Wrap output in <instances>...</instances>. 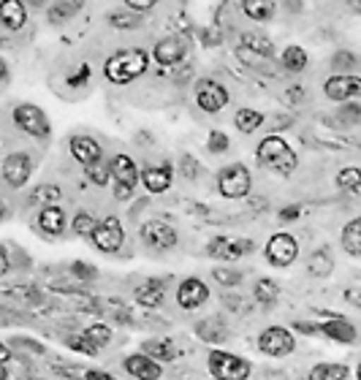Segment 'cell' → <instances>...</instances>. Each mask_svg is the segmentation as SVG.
I'll use <instances>...</instances> for the list:
<instances>
[{
    "mask_svg": "<svg viewBox=\"0 0 361 380\" xmlns=\"http://www.w3.org/2000/svg\"><path fill=\"white\" fill-rule=\"evenodd\" d=\"M95 223H98V220H95L90 212H79V215L73 218V231H76L79 237H90L93 228H95Z\"/></svg>",
    "mask_w": 361,
    "mask_h": 380,
    "instance_id": "obj_37",
    "label": "cell"
},
{
    "mask_svg": "<svg viewBox=\"0 0 361 380\" xmlns=\"http://www.w3.org/2000/svg\"><path fill=\"white\" fill-rule=\"evenodd\" d=\"M82 337H85V340L93 348H103L106 343H109V340H112V328L101 326V323H98V326H87Z\"/></svg>",
    "mask_w": 361,
    "mask_h": 380,
    "instance_id": "obj_33",
    "label": "cell"
},
{
    "mask_svg": "<svg viewBox=\"0 0 361 380\" xmlns=\"http://www.w3.org/2000/svg\"><path fill=\"white\" fill-rule=\"evenodd\" d=\"M296 218H299V207L280 209V220H296Z\"/></svg>",
    "mask_w": 361,
    "mask_h": 380,
    "instance_id": "obj_48",
    "label": "cell"
},
{
    "mask_svg": "<svg viewBox=\"0 0 361 380\" xmlns=\"http://www.w3.org/2000/svg\"><path fill=\"white\" fill-rule=\"evenodd\" d=\"M69 345H71V348H76V350H82V353H90V356H93V353L98 350V348L90 345L85 337H79V340H69Z\"/></svg>",
    "mask_w": 361,
    "mask_h": 380,
    "instance_id": "obj_43",
    "label": "cell"
},
{
    "mask_svg": "<svg viewBox=\"0 0 361 380\" xmlns=\"http://www.w3.org/2000/svg\"><path fill=\"white\" fill-rule=\"evenodd\" d=\"M71 155L76 158L82 166H87V163H93V160H98V158L103 155L101 144L95 141V138L90 136H73L71 138Z\"/></svg>",
    "mask_w": 361,
    "mask_h": 380,
    "instance_id": "obj_16",
    "label": "cell"
},
{
    "mask_svg": "<svg viewBox=\"0 0 361 380\" xmlns=\"http://www.w3.org/2000/svg\"><path fill=\"white\" fill-rule=\"evenodd\" d=\"M87 380H112V375L109 372H85Z\"/></svg>",
    "mask_w": 361,
    "mask_h": 380,
    "instance_id": "obj_50",
    "label": "cell"
},
{
    "mask_svg": "<svg viewBox=\"0 0 361 380\" xmlns=\"http://www.w3.org/2000/svg\"><path fill=\"white\" fill-rule=\"evenodd\" d=\"M182 54H185V47H182L177 38H163V41L155 47V60H158L160 66H174V63H179Z\"/></svg>",
    "mask_w": 361,
    "mask_h": 380,
    "instance_id": "obj_19",
    "label": "cell"
},
{
    "mask_svg": "<svg viewBox=\"0 0 361 380\" xmlns=\"http://www.w3.org/2000/svg\"><path fill=\"white\" fill-rule=\"evenodd\" d=\"M228 136H225L223 131H212L209 133V141H206V147H209V153H215V155H220V153H225L228 150Z\"/></svg>",
    "mask_w": 361,
    "mask_h": 380,
    "instance_id": "obj_39",
    "label": "cell"
},
{
    "mask_svg": "<svg viewBox=\"0 0 361 380\" xmlns=\"http://www.w3.org/2000/svg\"><path fill=\"white\" fill-rule=\"evenodd\" d=\"M87 76H90V66H82V73H76V76H71L69 82H71V85H73V87H76V85H85V82H87Z\"/></svg>",
    "mask_w": 361,
    "mask_h": 380,
    "instance_id": "obj_47",
    "label": "cell"
},
{
    "mask_svg": "<svg viewBox=\"0 0 361 380\" xmlns=\"http://www.w3.org/2000/svg\"><path fill=\"white\" fill-rule=\"evenodd\" d=\"M3 215H6V207H3V204H0V220H3Z\"/></svg>",
    "mask_w": 361,
    "mask_h": 380,
    "instance_id": "obj_54",
    "label": "cell"
},
{
    "mask_svg": "<svg viewBox=\"0 0 361 380\" xmlns=\"http://www.w3.org/2000/svg\"><path fill=\"white\" fill-rule=\"evenodd\" d=\"M30 172H33V163H30V155H25V153H14L3 163V179L11 188H22L30 179Z\"/></svg>",
    "mask_w": 361,
    "mask_h": 380,
    "instance_id": "obj_11",
    "label": "cell"
},
{
    "mask_svg": "<svg viewBox=\"0 0 361 380\" xmlns=\"http://www.w3.org/2000/svg\"><path fill=\"white\" fill-rule=\"evenodd\" d=\"M3 76H6V63L0 60V79H3Z\"/></svg>",
    "mask_w": 361,
    "mask_h": 380,
    "instance_id": "obj_52",
    "label": "cell"
},
{
    "mask_svg": "<svg viewBox=\"0 0 361 380\" xmlns=\"http://www.w3.org/2000/svg\"><path fill=\"white\" fill-rule=\"evenodd\" d=\"M258 348L266 353V356H288L293 350V337L291 331L285 328H266L261 337H258Z\"/></svg>",
    "mask_w": 361,
    "mask_h": 380,
    "instance_id": "obj_10",
    "label": "cell"
},
{
    "mask_svg": "<svg viewBox=\"0 0 361 380\" xmlns=\"http://www.w3.org/2000/svg\"><path fill=\"white\" fill-rule=\"evenodd\" d=\"M125 369H128V375L131 378H138V380H155L160 378V364L150 359L147 353H134V356H128L125 359Z\"/></svg>",
    "mask_w": 361,
    "mask_h": 380,
    "instance_id": "obj_14",
    "label": "cell"
},
{
    "mask_svg": "<svg viewBox=\"0 0 361 380\" xmlns=\"http://www.w3.org/2000/svg\"><path fill=\"white\" fill-rule=\"evenodd\" d=\"M125 3H128L134 11H150L158 0H125Z\"/></svg>",
    "mask_w": 361,
    "mask_h": 380,
    "instance_id": "obj_44",
    "label": "cell"
},
{
    "mask_svg": "<svg viewBox=\"0 0 361 380\" xmlns=\"http://www.w3.org/2000/svg\"><path fill=\"white\" fill-rule=\"evenodd\" d=\"M256 299L261 304H275L277 299V285L272 280H258L256 285Z\"/></svg>",
    "mask_w": 361,
    "mask_h": 380,
    "instance_id": "obj_36",
    "label": "cell"
},
{
    "mask_svg": "<svg viewBox=\"0 0 361 380\" xmlns=\"http://www.w3.org/2000/svg\"><path fill=\"white\" fill-rule=\"evenodd\" d=\"M14 120H17L19 128H22L25 133H30V136L44 138L49 133V120H47V114H44L38 106L22 104L17 112H14Z\"/></svg>",
    "mask_w": 361,
    "mask_h": 380,
    "instance_id": "obj_7",
    "label": "cell"
},
{
    "mask_svg": "<svg viewBox=\"0 0 361 380\" xmlns=\"http://www.w3.org/2000/svg\"><path fill=\"white\" fill-rule=\"evenodd\" d=\"M209 372L220 380H242L250 375V364L239 356H234V353L212 350L209 353Z\"/></svg>",
    "mask_w": 361,
    "mask_h": 380,
    "instance_id": "obj_3",
    "label": "cell"
},
{
    "mask_svg": "<svg viewBox=\"0 0 361 380\" xmlns=\"http://www.w3.org/2000/svg\"><path fill=\"white\" fill-rule=\"evenodd\" d=\"M242 41H244V47H247V49L258 52L261 57H272V52H275L272 41H269L266 35H261V33H244V35H242Z\"/></svg>",
    "mask_w": 361,
    "mask_h": 380,
    "instance_id": "obj_30",
    "label": "cell"
},
{
    "mask_svg": "<svg viewBox=\"0 0 361 380\" xmlns=\"http://www.w3.org/2000/svg\"><path fill=\"white\" fill-rule=\"evenodd\" d=\"M343 247H345V253H348V256H353V259H359L361 256V220L359 218L345 225Z\"/></svg>",
    "mask_w": 361,
    "mask_h": 380,
    "instance_id": "obj_23",
    "label": "cell"
},
{
    "mask_svg": "<svg viewBox=\"0 0 361 380\" xmlns=\"http://www.w3.org/2000/svg\"><path fill=\"white\" fill-rule=\"evenodd\" d=\"M337 185L343 190H350V193H359L361 190V172L356 166H350V169H343L340 177H337Z\"/></svg>",
    "mask_w": 361,
    "mask_h": 380,
    "instance_id": "obj_34",
    "label": "cell"
},
{
    "mask_svg": "<svg viewBox=\"0 0 361 380\" xmlns=\"http://www.w3.org/2000/svg\"><path fill=\"white\" fill-rule=\"evenodd\" d=\"M73 275L79 277V280H95V277H98V272H95L93 266H87V263H82V261H79V263H73Z\"/></svg>",
    "mask_w": 361,
    "mask_h": 380,
    "instance_id": "obj_42",
    "label": "cell"
},
{
    "mask_svg": "<svg viewBox=\"0 0 361 380\" xmlns=\"http://www.w3.org/2000/svg\"><path fill=\"white\" fill-rule=\"evenodd\" d=\"M283 66L288 71H304L307 69V52L302 47H288L283 52Z\"/></svg>",
    "mask_w": 361,
    "mask_h": 380,
    "instance_id": "obj_31",
    "label": "cell"
},
{
    "mask_svg": "<svg viewBox=\"0 0 361 380\" xmlns=\"http://www.w3.org/2000/svg\"><path fill=\"white\" fill-rule=\"evenodd\" d=\"M8 359H11V350H8L6 345H0V364H6Z\"/></svg>",
    "mask_w": 361,
    "mask_h": 380,
    "instance_id": "obj_51",
    "label": "cell"
},
{
    "mask_svg": "<svg viewBox=\"0 0 361 380\" xmlns=\"http://www.w3.org/2000/svg\"><path fill=\"white\" fill-rule=\"evenodd\" d=\"M258 160L280 174H291L296 169V153L288 147V141L280 136H266L258 144Z\"/></svg>",
    "mask_w": 361,
    "mask_h": 380,
    "instance_id": "obj_2",
    "label": "cell"
},
{
    "mask_svg": "<svg viewBox=\"0 0 361 380\" xmlns=\"http://www.w3.org/2000/svg\"><path fill=\"white\" fill-rule=\"evenodd\" d=\"M163 294H166L163 283L150 280V283H144V285L136 291V302L138 304H144V307H158V304L163 302Z\"/></svg>",
    "mask_w": 361,
    "mask_h": 380,
    "instance_id": "obj_22",
    "label": "cell"
},
{
    "mask_svg": "<svg viewBox=\"0 0 361 380\" xmlns=\"http://www.w3.org/2000/svg\"><path fill=\"white\" fill-rule=\"evenodd\" d=\"M82 3L85 0H57V6H52L49 8V22H66L69 17H73L79 8H82Z\"/></svg>",
    "mask_w": 361,
    "mask_h": 380,
    "instance_id": "obj_27",
    "label": "cell"
},
{
    "mask_svg": "<svg viewBox=\"0 0 361 380\" xmlns=\"http://www.w3.org/2000/svg\"><path fill=\"white\" fill-rule=\"evenodd\" d=\"M141 239L155 250H172L177 244V231L163 220H150L141 225Z\"/></svg>",
    "mask_w": 361,
    "mask_h": 380,
    "instance_id": "obj_9",
    "label": "cell"
},
{
    "mask_svg": "<svg viewBox=\"0 0 361 380\" xmlns=\"http://www.w3.org/2000/svg\"><path fill=\"white\" fill-rule=\"evenodd\" d=\"M312 380H345L348 378V367L345 364H318L312 372Z\"/></svg>",
    "mask_w": 361,
    "mask_h": 380,
    "instance_id": "obj_29",
    "label": "cell"
},
{
    "mask_svg": "<svg viewBox=\"0 0 361 380\" xmlns=\"http://www.w3.org/2000/svg\"><path fill=\"white\" fill-rule=\"evenodd\" d=\"M109 19H112L114 28H136L138 22H141L138 17H131V14H112Z\"/></svg>",
    "mask_w": 361,
    "mask_h": 380,
    "instance_id": "obj_41",
    "label": "cell"
},
{
    "mask_svg": "<svg viewBox=\"0 0 361 380\" xmlns=\"http://www.w3.org/2000/svg\"><path fill=\"white\" fill-rule=\"evenodd\" d=\"M250 250H253V242H247V239H228V237H218L209 244V256L218 261H237L244 253H250Z\"/></svg>",
    "mask_w": 361,
    "mask_h": 380,
    "instance_id": "obj_13",
    "label": "cell"
},
{
    "mask_svg": "<svg viewBox=\"0 0 361 380\" xmlns=\"http://www.w3.org/2000/svg\"><path fill=\"white\" fill-rule=\"evenodd\" d=\"M218 321H220V318H212V321H201V323H199V334H201L204 340H209V343H220V340L225 337L223 323H220V328H215L218 326Z\"/></svg>",
    "mask_w": 361,
    "mask_h": 380,
    "instance_id": "obj_35",
    "label": "cell"
},
{
    "mask_svg": "<svg viewBox=\"0 0 361 380\" xmlns=\"http://www.w3.org/2000/svg\"><path fill=\"white\" fill-rule=\"evenodd\" d=\"M141 348H144L141 353H147L155 362H158V359H166V362H169V359H174V353H177L169 340H147Z\"/></svg>",
    "mask_w": 361,
    "mask_h": 380,
    "instance_id": "obj_28",
    "label": "cell"
},
{
    "mask_svg": "<svg viewBox=\"0 0 361 380\" xmlns=\"http://www.w3.org/2000/svg\"><path fill=\"white\" fill-rule=\"evenodd\" d=\"M8 272V256H6V250L0 247V277Z\"/></svg>",
    "mask_w": 361,
    "mask_h": 380,
    "instance_id": "obj_49",
    "label": "cell"
},
{
    "mask_svg": "<svg viewBox=\"0 0 361 380\" xmlns=\"http://www.w3.org/2000/svg\"><path fill=\"white\" fill-rule=\"evenodd\" d=\"M0 22L11 30H19L25 25V6L19 0H0Z\"/></svg>",
    "mask_w": 361,
    "mask_h": 380,
    "instance_id": "obj_20",
    "label": "cell"
},
{
    "mask_svg": "<svg viewBox=\"0 0 361 380\" xmlns=\"http://www.w3.org/2000/svg\"><path fill=\"white\" fill-rule=\"evenodd\" d=\"M218 188H220L225 198H242V196L250 193V172L242 163L225 166L220 177H218Z\"/></svg>",
    "mask_w": 361,
    "mask_h": 380,
    "instance_id": "obj_4",
    "label": "cell"
},
{
    "mask_svg": "<svg viewBox=\"0 0 361 380\" xmlns=\"http://www.w3.org/2000/svg\"><path fill=\"white\" fill-rule=\"evenodd\" d=\"M324 90H326L331 101H348V98L361 93V79L359 76H345V73L343 76H331Z\"/></svg>",
    "mask_w": 361,
    "mask_h": 380,
    "instance_id": "obj_15",
    "label": "cell"
},
{
    "mask_svg": "<svg viewBox=\"0 0 361 380\" xmlns=\"http://www.w3.org/2000/svg\"><path fill=\"white\" fill-rule=\"evenodd\" d=\"M35 196V201H41V204H57V201H60V196H63V193H60V188H54V185H44V188H38L33 193Z\"/></svg>",
    "mask_w": 361,
    "mask_h": 380,
    "instance_id": "obj_38",
    "label": "cell"
},
{
    "mask_svg": "<svg viewBox=\"0 0 361 380\" xmlns=\"http://www.w3.org/2000/svg\"><path fill=\"white\" fill-rule=\"evenodd\" d=\"M90 237H93V244L101 253H114V250H120L122 239H125V231H122V223L117 218H106L101 223H95Z\"/></svg>",
    "mask_w": 361,
    "mask_h": 380,
    "instance_id": "obj_5",
    "label": "cell"
},
{
    "mask_svg": "<svg viewBox=\"0 0 361 380\" xmlns=\"http://www.w3.org/2000/svg\"><path fill=\"white\" fill-rule=\"evenodd\" d=\"M6 378H8V372H6L3 367H0V380H6Z\"/></svg>",
    "mask_w": 361,
    "mask_h": 380,
    "instance_id": "obj_53",
    "label": "cell"
},
{
    "mask_svg": "<svg viewBox=\"0 0 361 380\" xmlns=\"http://www.w3.org/2000/svg\"><path fill=\"white\" fill-rule=\"evenodd\" d=\"M299 256V244L291 234H275L266 244V259L272 266H291Z\"/></svg>",
    "mask_w": 361,
    "mask_h": 380,
    "instance_id": "obj_6",
    "label": "cell"
},
{
    "mask_svg": "<svg viewBox=\"0 0 361 380\" xmlns=\"http://www.w3.org/2000/svg\"><path fill=\"white\" fill-rule=\"evenodd\" d=\"M196 101L204 112H220L228 104V90L220 82H212V79H201L196 85Z\"/></svg>",
    "mask_w": 361,
    "mask_h": 380,
    "instance_id": "obj_8",
    "label": "cell"
},
{
    "mask_svg": "<svg viewBox=\"0 0 361 380\" xmlns=\"http://www.w3.org/2000/svg\"><path fill=\"white\" fill-rule=\"evenodd\" d=\"M206 299H209V288H206L199 277L185 280V283L179 285V291H177V302H179L182 310H199Z\"/></svg>",
    "mask_w": 361,
    "mask_h": 380,
    "instance_id": "obj_12",
    "label": "cell"
},
{
    "mask_svg": "<svg viewBox=\"0 0 361 380\" xmlns=\"http://www.w3.org/2000/svg\"><path fill=\"white\" fill-rule=\"evenodd\" d=\"M131 193H134V188H128V185H114V198L117 201H128Z\"/></svg>",
    "mask_w": 361,
    "mask_h": 380,
    "instance_id": "obj_46",
    "label": "cell"
},
{
    "mask_svg": "<svg viewBox=\"0 0 361 380\" xmlns=\"http://www.w3.org/2000/svg\"><path fill=\"white\" fill-rule=\"evenodd\" d=\"M321 331L331 340H337V343H353L356 340V328L350 326L348 321H329V323L321 326Z\"/></svg>",
    "mask_w": 361,
    "mask_h": 380,
    "instance_id": "obj_24",
    "label": "cell"
},
{
    "mask_svg": "<svg viewBox=\"0 0 361 380\" xmlns=\"http://www.w3.org/2000/svg\"><path fill=\"white\" fill-rule=\"evenodd\" d=\"M244 14L256 22H266L275 14V3L272 0H244Z\"/></svg>",
    "mask_w": 361,
    "mask_h": 380,
    "instance_id": "obj_25",
    "label": "cell"
},
{
    "mask_svg": "<svg viewBox=\"0 0 361 380\" xmlns=\"http://www.w3.org/2000/svg\"><path fill=\"white\" fill-rule=\"evenodd\" d=\"M261 122H264V114L256 112V109H239L237 117H234V125H237V131H242V133H253Z\"/></svg>",
    "mask_w": 361,
    "mask_h": 380,
    "instance_id": "obj_26",
    "label": "cell"
},
{
    "mask_svg": "<svg viewBox=\"0 0 361 380\" xmlns=\"http://www.w3.org/2000/svg\"><path fill=\"white\" fill-rule=\"evenodd\" d=\"M87 177H90V182H95V185H101V188L112 179L109 163L103 160V155L98 158V160H93V163H87Z\"/></svg>",
    "mask_w": 361,
    "mask_h": 380,
    "instance_id": "obj_32",
    "label": "cell"
},
{
    "mask_svg": "<svg viewBox=\"0 0 361 380\" xmlns=\"http://www.w3.org/2000/svg\"><path fill=\"white\" fill-rule=\"evenodd\" d=\"M141 179H144V188L150 190V193H163V190H169V185H172V166L163 163V166L144 169Z\"/></svg>",
    "mask_w": 361,
    "mask_h": 380,
    "instance_id": "obj_18",
    "label": "cell"
},
{
    "mask_svg": "<svg viewBox=\"0 0 361 380\" xmlns=\"http://www.w3.org/2000/svg\"><path fill=\"white\" fill-rule=\"evenodd\" d=\"M150 66V57L144 49H122V52L112 54L109 60H106V79L109 82H114V85H128V82H134L136 76H141L144 71Z\"/></svg>",
    "mask_w": 361,
    "mask_h": 380,
    "instance_id": "obj_1",
    "label": "cell"
},
{
    "mask_svg": "<svg viewBox=\"0 0 361 380\" xmlns=\"http://www.w3.org/2000/svg\"><path fill=\"white\" fill-rule=\"evenodd\" d=\"M182 172H185V177H196V172H199V163H196L190 155H185V158H182Z\"/></svg>",
    "mask_w": 361,
    "mask_h": 380,
    "instance_id": "obj_45",
    "label": "cell"
},
{
    "mask_svg": "<svg viewBox=\"0 0 361 380\" xmlns=\"http://www.w3.org/2000/svg\"><path fill=\"white\" fill-rule=\"evenodd\" d=\"M38 225H41L47 234L60 237V234H63V228H66V215H63V209L57 207V204L41 209V215H38Z\"/></svg>",
    "mask_w": 361,
    "mask_h": 380,
    "instance_id": "obj_21",
    "label": "cell"
},
{
    "mask_svg": "<svg viewBox=\"0 0 361 380\" xmlns=\"http://www.w3.org/2000/svg\"><path fill=\"white\" fill-rule=\"evenodd\" d=\"M212 277H215L220 285H225V288H228V285H239V280H242L239 272H228V269H215Z\"/></svg>",
    "mask_w": 361,
    "mask_h": 380,
    "instance_id": "obj_40",
    "label": "cell"
},
{
    "mask_svg": "<svg viewBox=\"0 0 361 380\" xmlns=\"http://www.w3.org/2000/svg\"><path fill=\"white\" fill-rule=\"evenodd\" d=\"M109 172H112V177H114V182L117 185H128V188H134L138 179V172L136 166H134V160L128 155H117L112 163H109Z\"/></svg>",
    "mask_w": 361,
    "mask_h": 380,
    "instance_id": "obj_17",
    "label": "cell"
}]
</instances>
